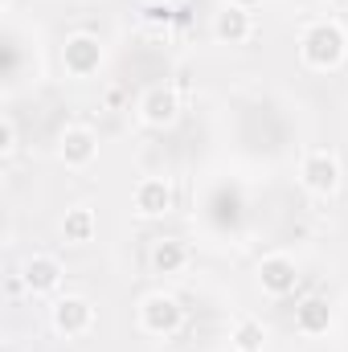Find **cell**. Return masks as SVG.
<instances>
[{
  "label": "cell",
  "instance_id": "obj_1",
  "mask_svg": "<svg viewBox=\"0 0 348 352\" xmlns=\"http://www.w3.org/2000/svg\"><path fill=\"white\" fill-rule=\"evenodd\" d=\"M299 58L307 70L316 74H328V70H340L348 58V37L336 21H312L299 37Z\"/></svg>",
  "mask_w": 348,
  "mask_h": 352
},
{
  "label": "cell",
  "instance_id": "obj_4",
  "mask_svg": "<svg viewBox=\"0 0 348 352\" xmlns=\"http://www.w3.org/2000/svg\"><path fill=\"white\" fill-rule=\"evenodd\" d=\"M50 324H54L58 336L78 340V336H87L94 328V303L87 295H58L54 307H50Z\"/></svg>",
  "mask_w": 348,
  "mask_h": 352
},
{
  "label": "cell",
  "instance_id": "obj_9",
  "mask_svg": "<svg viewBox=\"0 0 348 352\" xmlns=\"http://www.w3.org/2000/svg\"><path fill=\"white\" fill-rule=\"evenodd\" d=\"M254 278H259V291L262 295H270V299H287L291 291H295V283H299V266L291 254H266L254 270Z\"/></svg>",
  "mask_w": 348,
  "mask_h": 352
},
{
  "label": "cell",
  "instance_id": "obj_13",
  "mask_svg": "<svg viewBox=\"0 0 348 352\" xmlns=\"http://www.w3.org/2000/svg\"><path fill=\"white\" fill-rule=\"evenodd\" d=\"M94 234H98V217L90 205H74L62 213V238L70 246H87V242H94Z\"/></svg>",
  "mask_w": 348,
  "mask_h": 352
},
{
  "label": "cell",
  "instance_id": "obj_3",
  "mask_svg": "<svg viewBox=\"0 0 348 352\" xmlns=\"http://www.w3.org/2000/svg\"><path fill=\"white\" fill-rule=\"evenodd\" d=\"M299 184L312 197H332L340 188V160H336V152L332 148H312L299 160Z\"/></svg>",
  "mask_w": 348,
  "mask_h": 352
},
{
  "label": "cell",
  "instance_id": "obj_15",
  "mask_svg": "<svg viewBox=\"0 0 348 352\" xmlns=\"http://www.w3.org/2000/svg\"><path fill=\"white\" fill-rule=\"evenodd\" d=\"M230 349L234 352H266V328L254 316H242L234 328H230Z\"/></svg>",
  "mask_w": 348,
  "mask_h": 352
},
{
  "label": "cell",
  "instance_id": "obj_5",
  "mask_svg": "<svg viewBox=\"0 0 348 352\" xmlns=\"http://www.w3.org/2000/svg\"><path fill=\"white\" fill-rule=\"evenodd\" d=\"M209 29H213V37L221 45H246L254 37V12L246 4H238V0H226V4L213 8Z\"/></svg>",
  "mask_w": 348,
  "mask_h": 352
},
{
  "label": "cell",
  "instance_id": "obj_17",
  "mask_svg": "<svg viewBox=\"0 0 348 352\" xmlns=\"http://www.w3.org/2000/svg\"><path fill=\"white\" fill-rule=\"evenodd\" d=\"M0 8H4V12H8V8H12V0H0Z\"/></svg>",
  "mask_w": 348,
  "mask_h": 352
},
{
  "label": "cell",
  "instance_id": "obj_14",
  "mask_svg": "<svg viewBox=\"0 0 348 352\" xmlns=\"http://www.w3.org/2000/svg\"><path fill=\"white\" fill-rule=\"evenodd\" d=\"M332 328V307L324 303V299H303L299 307H295V332H303V336H324Z\"/></svg>",
  "mask_w": 348,
  "mask_h": 352
},
{
  "label": "cell",
  "instance_id": "obj_7",
  "mask_svg": "<svg viewBox=\"0 0 348 352\" xmlns=\"http://www.w3.org/2000/svg\"><path fill=\"white\" fill-rule=\"evenodd\" d=\"M102 58H107V54H102V41H98L94 33H70L66 45H62V66H66L70 78H90V74H98Z\"/></svg>",
  "mask_w": 348,
  "mask_h": 352
},
{
  "label": "cell",
  "instance_id": "obj_11",
  "mask_svg": "<svg viewBox=\"0 0 348 352\" xmlns=\"http://www.w3.org/2000/svg\"><path fill=\"white\" fill-rule=\"evenodd\" d=\"M62 278H66V270H62V263L54 254H33L21 266V283H25L29 295H58Z\"/></svg>",
  "mask_w": 348,
  "mask_h": 352
},
{
  "label": "cell",
  "instance_id": "obj_12",
  "mask_svg": "<svg viewBox=\"0 0 348 352\" xmlns=\"http://www.w3.org/2000/svg\"><path fill=\"white\" fill-rule=\"evenodd\" d=\"M188 246L180 242V238H156L152 242V250H148V266H152V274H180L184 266H188Z\"/></svg>",
  "mask_w": 348,
  "mask_h": 352
},
{
  "label": "cell",
  "instance_id": "obj_8",
  "mask_svg": "<svg viewBox=\"0 0 348 352\" xmlns=\"http://www.w3.org/2000/svg\"><path fill=\"white\" fill-rule=\"evenodd\" d=\"M135 111H140V123L164 131V127H173L176 119H180V94L173 87H164V82H156V87H148L140 94Z\"/></svg>",
  "mask_w": 348,
  "mask_h": 352
},
{
  "label": "cell",
  "instance_id": "obj_6",
  "mask_svg": "<svg viewBox=\"0 0 348 352\" xmlns=\"http://www.w3.org/2000/svg\"><path fill=\"white\" fill-rule=\"evenodd\" d=\"M58 160H62L66 168H74V173L90 168V164L98 160V135L90 131L87 123L62 127V135H58Z\"/></svg>",
  "mask_w": 348,
  "mask_h": 352
},
{
  "label": "cell",
  "instance_id": "obj_2",
  "mask_svg": "<svg viewBox=\"0 0 348 352\" xmlns=\"http://www.w3.org/2000/svg\"><path fill=\"white\" fill-rule=\"evenodd\" d=\"M135 320H140V332H148V336H173V332H180V324H184V307H180V299L168 295V291H152V295L140 299Z\"/></svg>",
  "mask_w": 348,
  "mask_h": 352
},
{
  "label": "cell",
  "instance_id": "obj_16",
  "mask_svg": "<svg viewBox=\"0 0 348 352\" xmlns=\"http://www.w3.org/2000/svg\"><path fill=\"white\" fill-rule=\"evenodd\" d=\"M17 144H21V140H17V123H12V115H4V119H0V156L12 160V156H17Z\"/></svg>",
  "mask_w": 348,
  "mask_h": 352
},
{
  "label": "cell",
  "instance_id": "obj_10",
  "mask_svg": "<svg viewBox=\"0 0 348 352\" xmlns=\"http://www.w3.org/2000/svg\"><path fill=\"white\" fill-rule=\"evenodd\" d=\"M131 205L140 217H168L176 209V188L168 176H144L131 192Z\"/></svg>",
  "mask_w": 348,
  "mask_h": 352
}]
</instances>
